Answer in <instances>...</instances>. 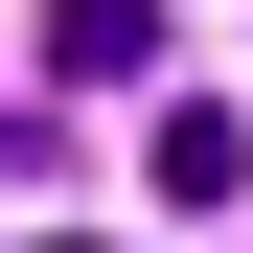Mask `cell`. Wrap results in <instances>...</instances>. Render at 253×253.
I'll use <instances>...</instances> for the list:
<instances>
[{"label": "cell", "mask_w": 253, "mask_h": 253, "mask_svg": "<svg viewBox=\"0 0 253 253\" xmlns=\"http://www.w3.org/2000/svg\"><path fill=\"white\" fill-rule=\"evenodd\" d=\"M230 184H253V115L184 92V115H161V207H230Z\"/></svg>", "instance_id": "7a4b0ae2"}, {"label": "cell", "mask_w": 253, "mask_h": 253, "mask_svg": "<svg viewBox=\"0 0 253 253\" xmlns=\"http://www.w3.org/2000/svg\"><path fill=\"white\" fill-rule=\"evenodd\" d=\"M161 69V0H46V92H138Z\"/></svg>", "instance_id": "6da1fadb"}]
</instances>
